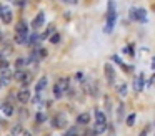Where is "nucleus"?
<instances>
[{
    "label": "nucleus",
    "instance_id": "1",
    "mask_svg": "<svg viewBox=\"0 0 155 136\" xmlns=\"http://www.w3.org/2000/svg\"><path fill=\"white\" fill-rule=\"evenodd\" d=\"M130 17L140 23H147V12L143 8H130Z\"/></svg>",
    "mask_w": 155,
    "mask_h": 136
},
{
    "label": "nucleus",
    "instance_id": "2",
    "mask_svg": "<svg viewBox=\"0 0 155 136\" xmlns=\"http://www.w3.org/2000/svg\"><path fill=\"white\" fill-rule=\"evenodd\" d=\"M14 78L17 80L18 83H22V85H28V81H30V75L25 71H22V70H17V73L14 75Z\"/></svg>",
    "mask_w": 155,
    "mask_h": 136
},
{
    "label": "nucleus",
    "instance_id": "3",
    "mask_svg": "<svg viewBox=\"0 0 155 136\" xmlns=\"http://www.w3.org/2000/svg\"><path fill=\"white\" fill-rule=\"evenodd\" d=\"M115 20H117V12L114 13H108L107 17V27H105V33H110L115 27Z\"/></svg>",
    "mask_w": 155,
    "mask_h": 136
},
{
    "label": "nucleus",
    "instance_id": "4",
    "mask_svg": "<svg viewBox=\"0 0 155 136\" xmlns=\"http://www.w3.org/2000/svg\"><path fill=\"white\" fill-rule=\"evenodd\" d=\"M10 78H12V71L8 70V66L7 68H0V81L4 83V85H7L10 81Z\"/></svg>",
    "mask_w": 155,
    "mask_h": 136
},
{
    "label": "nucleus",
    "instance_id": "5",
    "mask_svg": "<svg viewBox=\"0 0 155 136\" xmlns=\"http://www.w3.org/2000/svg\"><path fill=\"white\" fill-rule=\"evenodd\" d=\"M104 70H105L107 81H108V83H114V81H115V71H114V68H112V65H110V63H105Z\"/></svg>",
    "mask_w": 155,
    "mask_h": 136
},
{
    "label": "nucleus",
    "instance_id": "6",
    "mask_svg": "<svg viewBox=\"0 0 155 136\" xmlns=\"http://www.w3.org/2000/svg\"><path fill=\"white\" fill-rule=\"evenodd\" d=\"M44 23H45V13L44 12H38L37 17L34 18V22H32V27H34V28H40Z\"/></svg>",
    "mask_w": 155,
    "mask_h": 136
},
{
    "label": "nucleus",
    "instance_id": "7",
    "mask_svg": "<svg viewBox=\"0 0 155 136\" xmlns=\"http://www.w3.org/2000/svg\"><path fill=\"white\" fill-rule=\"evenodd\" d=\"M52 123H54V126H55V128H58V129H62V128H65V126H67V119H65L64 115H57Z\"/></svg>",
    "mask_w": 155,
    "mask_h": 136
},
{
    "label": "nucleus",
    "instance_id": "8",
    "mask_svg": "<svg viewBox=\"0 0 155 136\" xmlns=\"http://www.w3.org/2000/svg\"><path fill=\"white\" fill-rule=\"evenodd\" d=\"M17 100L22 105H25V103L30 100V91H28V90H20V91L17 93Z\"/></svg>",
    "mask_w": 155,
    "mask_h": 136
},
{
    "label": "nucleus",
    "instance_id": "9",
    "mask_svg": "<svg viewBox=\"0 0 155 136\" xmlns=\"http://www.w3.org/2000/svg\"><path fill=\"white\" fill-rule=\"evenodd\" d=\"M65 93H67V91H65L64 85H62L60 81L55 83V85H54V95H55V98H62V96H64Z\"/></svg>",
    "mask_w": 155,
    "mask_h": 136
},
{
    "label": "nucleus",
    "instance_id": "10",
    "mask_svg": "<svg viewBox=\"0 0 155 136\" xmlns=\"http://www.w3.org/2000/svg\"><path fill=\"white\" fill-rule=\"evenodd\" d=\"M47 83H48V81H47V78H45V76H44V78H40V80H38V81H37V85H35V93H37V95H40V93L45 90Z\"/></svg>",
    "mask_w": 155,
    "mask_h": 136
},
{
    "label": "nucleus",
    "instance_id": "11",
    "mask_svg": "<svg viewBox=\"0 0 155 136\" xmlns=\"http://www.w3.org/2000/svg\"><path fill=\"white\" fill-rule=\"evenodd\" d=\"M0 18L4 20L5 23H12V18H14V17H12V10H10V8H4V10H2V15H0Z\"/></svg>",
    "mask_w": 155,
    "mask_h": 136
},
{
    "label": "nucleus",
    "instance_id": "12",
    "mask_svg": "<svg viewBox=\"0 0 155 136\" xmlns=\"http://www.w3.org/2000/svg\"><path fill=\"white\" fill-rule=\"evenodd\" d=\"M95 121H97V125H107V118H105V115L102 111H95Z\"/></svg>",
    "mask_w": 155,
    "mask_h": 136
},
{
    "label": "nucleus",
    "instance_id": "13",
    "mask_svg": "<svg viewBox=\"0 0 155 136\" xmlns=\"http://www.w3.org/2000/svg\"><path fill=\"white\" fill-rule=\"evenodd\" d=\"M134 88H135V91H142V90H143V76H140V78H135Z\"/></svg>",
    "mask_w": 155,
    "mask_h": 136
},
{
    "label": "nucleus",
    "instance_id": "14",
    "mask_svg": "<svg viewBox=\"0 0 155 136\" xmlns=\"http://www.w3.org/2000/svg\"><path fill=\"white\" fill-rule=\"evenodd\" d=\"M77 121L80 123V125H87V123L90 121V115H88V113H80L78 118H77Z\"/></svg>",
    "mask_w": 155,
    "mask_h": 136
},
{
    "label": "nucleus",
    "instance_id": "15",
    "mask_svg": "<svg viewBox=\"0 0 155 136\" xmlns=\"http://www.w3.org/2000/svg\"><path fill=\"white\" fill-rule=\"evenodd\" d=\"M15 33H28V30H27V23L25 22H20L17 25V28H15Z\"/></svg>",
    "mask_w": 155,
    "mask_h": 136
},
{
    "label": "nucleus",
    "instance_id": "16",
    "mask_svg": "<svg viewBox=\"0 0 155 136\" xmlns=\"http://www.w3.org/2000/svg\"><path fill=\"white\" fill-rule=\"evenodd\" d=\"M42 40V36H38L37 33H32V35H28V43L30 45H35V43H38Z\"/></svg>",
    "mask_w": 155,
    "mask_h": 136
},
{
    "label": "nucleus",
    "instance_id": "17",
    "mask_svg": "<svg viewBox=\"0 0 155 136\" xmlns=\"http://www.w3.org/2000/svg\"><path fill=\"white\" fill-rule=\"evenodd\" d=\"M105 129H107V125H95L94 133L95 134H102V133H105Z\"/></svg>",
    "mask_w": 155,
    "mask_h": 136
},
{
    "label": "nucleus",
    "instance_id": "18",
    "mask_svg": "<svg viewBox=\"0 0 155 136\" xmlns=\"http://www.w3.org/2000/svg\"><path fill=\"white\" fill-rule=\"evenodd\" d=\"M118 95L120 96H125L127 95V85H125V83H122V85H118Z\"/></svg>",
    "mask_w": 155,
    "mask_h": 136
},
{
    "label": "nucleus",
    "instance_id": "19",
    "mask_svg": "<svg viewBox=\"0 0 155 136\" xmlns=\"http://www.w3.org/2000/svg\"><path fill=\"white\" fill-rule=\"evenodd\" d=\"M22 133H24V131H22V126H20V125H15L14 128H12V134H14V136L22 134Z\"/></svg>",
    "mask_w": 155,
    "mask_h": 136
},
{
    "label": "nucleus",
    "instance_id": "20",
    "mask_svg": "<svg viewBox=\"0 0 155 136\" xmlns=\"http://www.w3.org/2000/svg\"><path fill=\"white\" fill-rule=\"evenodd\" d=\"M15 66H17V70H22L25 66V60L24 58H17L15 60Z\"/></svg>",
    "mask_w": 155,
    "mask_h": 136
},
{
    "label": "nucleus",
    "instance_id": "21",
    "mask_svg": "<svg viewBox=\"0 0 155 136\" xmlns=\"http://www.w3.org/2000/svg\"><path fill=\"white\" fill-rule=\"evenodd\" d=\"M135 113H132V115H128V118H127V126H134V123H135Z\"/></svg>",
    "mask_w": 155,
    "mask_h": 136
},
{
    "label": "nucleus",
    "instance_id": "22",
    "mask_svg": "<svg viewBox=\"0 0 155 136\" xmlns=\"http://www.w3.org/2000/svg\"><path fill=\"white\" fill-rule=\"evenodd\" d=\"M4 113H5V116H12V113H14V108H12L10 105H5V106H4Z\"/></svg>",
    "mask_w": 155,
    "mask_h": 136
},
{
    "label": "nucleus",
    "instance_id": "23",
    "mask_svg": "<svg viewBox=\"0 0 155 136\" xmlns=\"http://www.w3.org/2000/svg\"><path fill=\"white\" fill-rule=\"evenodd\" d=\"M65 136H78V129L77 128H70L67 133H65Z\"/></svg>",
    "mask_w": 155,
    "mask_h": 136
},
{
    "label": "nucleus",
    "instance_id": "24",
    "mask_svg": "<svg viewBox=\"0 0 155 136\" xmlns=\"http://www.w3.org/2000/svg\"><path fill=\"white\" fill-rule=\"evenodd\" d=\"M114 12H115V2L108 0V13H114Z\"/></svg>",
    "mask_w": 155,
    "mask_h": 136
},
{
    "label": "nucleus",
    "instance_id": "25",
    "mask_svg": "<svg viewBox=\"0 0 155 136\" xmlns=\"http://www.w3.org/2000/svg\"><path fill=\"white\" fill-rule=\"evenodd\" d=\"M50 42L52 43H58V42H60V35H58V33H54L52 38H50Z\"/></svg>",
    "mask_w": 155,
    "mask_h": 136
},
{
    "label": "nucleus",
    "instance_id": "26",
    "mask_svg": "<svg viewBox=\"0 0 155 136\" xmlns=\"http://www.w3.org/2000/svg\"><path fill=\"white\" fill-rule=\"evenodd\" d=\"M45 119H47V116H45L44 113H37V121L38 123H44Z\"/></svg>",
    "mask_w": 155,
    "mask_h": 136
},
{
    "label": "nucleus",
    "instance_id": "27",
    "mask_svg": "<svg viewBox=\"0 0 155 136\" xmlns=\"http://www.w3.org/2000/svg\"><path fill=\"white\" fill-rule=\"evenodd\" d=\"M7 66H8L7 60H2V58H0V68H7Z\"/></svg>",
    "mask_w": 155,
    "mask_h": 136
},
{
    "label": "nucleus",
    "instance_id": "28",
    "mask_svg": "<svg viewBox=\"0 0 155 136\" xmlns=\"http://www.w3.org/2000/svg\"><path fill=\"white\" fill-rule=\"evenodd\" d=\"M112 60H114V62H117V63H118V65H124V63H122V60H120V58H118V56H117V55H115V56H112Z\"/></svg>",
    "mask_w": 155,
    "mask_h": 136
},
{
    "label": "nucleus",
    "instance_id": "29",
    "mask_svg": "<svg viewBox=\"0 0 155 136\" xmlns=\"http://www.w3.org/2000/svg\"><path fill=\"white\" fill-rule=\"evenodd\" d=\"M147 131H148V128H145V129H143V131H142V133H140V136H147Z\"/></svg>",
    "mask_w": 155,
    "mask_h": 136
},
{
    "label": "nucleus",
    "instance_id": "30",
    "mask_svg": "<svg viewBox=\"0 0 155 136\" xmlns=\"http://www.w3.org/2000/svg\"><path fill=\"white\" fill-rule=\"evenodd\" d=\"M64 2H67V3H77L78 0H64Z\"/></svg>",
    "mask_w": 155,
    "mask_h": 136
},
{
    "label": "nucleus",
    "instance_id": "31",
    "mask_svg": "<svg viewBox=\"0 0 155 136\" xmlns=\"http://www.w3.org/2000/svg\"><path fill=\"white\" fill-rule=\"evenodd\" d=\"M152 68H155V56H152Z\"/></svg>",
    "mask_w": 155,
    "mask_h": 136
},
{
    "label": "nucleus",
    "instance_id": "32",
    "mask_svg": "<svg viewBox=\"0 0 155 136\" xmlns=\"http://www.w3.org/2000/svg\"><path fill=\"white\" fill-rule=\"evenodd\" d=\"M24 136H32V134H30L28 131H25V133H24Z\"/></svg>",
    "mask_w": 155,
    "mask_h": 136
},
{
    "label": "nucleus",
    "instance_id": "33",
    "mask_svg": "<svg viewBox=\"0 0 155 136\" xmlns=\"http://www.w3.org/2000/svg\"><path fill=\"white\" fill-rule=\"evenodd\" d=\"M2 38H4V35H2V32H0V42H2Z\"/></svg>",
    "mask_w": 155,
    "mask_h": 136
},
{
    "label": "nucleus",
    "instance_id": "34",
    "mask_svg": "<svg viewBox=\"0 0 155 136\" xmlns=\"http://www.w3.org/2000/svg\"><path fill=\"white\" fill-rule=\"evenodd\" d=\"M2 10H4V7H2V5H0V15H2Z\"/></svg>",
    "mask_w": 155,
    "mask_h": 136
},
{
    "label": "nucleus",
    "instance_id": "35",
    "mask_svg": "<svg viewBox=\"0 0 155 136\" xmlns=\"http://www.w3.org/2000/svg\"><path fill=\"white\" fill-rule=\"evenodd\" d=\"M0 85H2V81H0Z\"/></svg>",
    "mask_w": 155,
    "mask_h": 136
}]
</instances>
